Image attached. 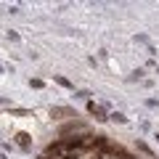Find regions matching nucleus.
Wrapping results in <instances>:
<instances>
[{
    "instance_id": "f257e3e1",
    "label": "nucleus",
    "mask_w": 159,
    "mask_h": 159,
    "mask_svg": "<svg viewBox=\"0 0 159 159\" xmlns=\"http://www.w3.org/2000/svg\"><path fill=\"white\" fill-rule=\"evenodd\" d=\"M48 154H58V157H64V154H66V143H64V141L51 143V146H48Z\"/></svg>"
},
{
    "instance_id": "f03ea898",
    "label": "nucleus",
    "mask_w": 159,
    "mask_h": 159,
    "mask_svg": "<svg viewBox=\"0 0 159 159\" xmlns=\"http://www.w3.org/2000/svg\"><path fill=\"white\" fill-rule=\"evenodd\" d=\"M88 111H90V114H96V119H98V122H103V119H109L106 114H103V109H101V106H96L93 101H88Z\"/></svg>"
},
{
    "instance_id": "7ed1b4c3",
    "label": "nucleus",
    "mask_w": 159,
    "mask_h": 159,
    "mask_svg": "<svg viewBox=\"0 0 159 159\" xmlns=\"http://www.w3.org/2000/svg\"><path fill=\"white\" fill-rule=\"evenodd\" d=\"M16 143H19L21 148H29V135H27V133H19V135H16Z\"/></svg>"
},
{
    "instance_id": "20e7f679",
    "label": "nucleus",
    "mask_w": 159,
    "mask_h": 159,
    "mask_svg": "<svg viewBox=\"0 0 159 159\" xmlns=\"http://www.w3.org/2000/svg\"><path fill=\"white\" fill-rule=\"evenodd\" d=\"M64 143H66V148H80L85 141H82V138H72V141H64Z\"/></svg>"
},
{
    "instance_id": "39448f33",
    "label": "nucleus",
    "mask_w": 159,
    "mask_h": 159,
    "mask_svg": "<svg viewBox=\"0 0 159 159\" xmlns=\"http://www.w3.org/2000/svg\"><path fill=\"white\" fill-rule=\"evenodd\" d=\"M111 119H117V122H127V117H125V114H119V111H114Z\"/></svg>"
},
{
    "instance_id": "423d86ee",
    "label": "nucleus",
    "mask_w": 159,
    "mask_h": 159,
    "mask_svg": "<svg viewBox=\"0 0 159 159\" xmlns=\"http://www.w3.org/2000/svg\"><path fill=\"white\" fill-rule=\"evenodd\" d=\"M56 82H58V85H64V88H72V82H69V80H64V77H56Z\"/></svg>"
},
{
    "instance_id": "0eeeda50",
    "label": "nucleus",
    "mask_w": 159,
    "mask_h": 159,
    "mask_svg": "<svg viewBox=\"0 0 159 159\" xmlns=\"http://www.w3.org/2000/svg\"><path fill=\"white\" fill-rule=\"evenodd\" d=\"M138 148H141V151H143V154H148V157H154V154H151V148H148V146H146V143H138Z\"/></svg>"
},
{
    "instance_id": "6e6552de",
    "label": "nucleus",
    "mask_w": 159,
    "mask_h": 159,
    "mask_svg": "<svg viewBox=\"0 0 159 159\" xmlns=\"http://www.w3.org/2000/svg\"><path fill=\"white\" fill-rule=\"evenodd\" d=\"M61 159H77V151H74V154H72V151H66V154H64Z\"/></svg>"
},
{
    "instance_id": "1a4fd4ad",
    "label": "nucleus",
    "mask_w": 159,
    "mask_h": 159,
    "mask_svg": "<svg viewBox=\"0 0 159 159\" xmlns=\"http://www.w3.org/2000/svg\"><path fill=\"white\" fill-rule=\"evenodd\" d=\"M37 159H48V157H37Z\"/></svg>"
}]
</instances>
